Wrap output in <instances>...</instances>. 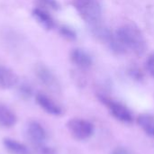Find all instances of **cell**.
I'll return each instance as SVG.
<instances>
[{"mask_svg":"<svg viewBox=\"0 0 154 154\" xmlns=\"http://www.w3.org/2000/svg\"><path fill=\"white\" fill-rule=\"evenodd\" d=\"M116 35L125 50H130L138 56L146 52L147 41L143 32L135 24L126 23L120 26Z\"/></svg>","mask_w":154,"mask_h":154,"instance_id":"obj_1","label":"cell"},{"mask_svg":"<svg viewBox=\"0 0 154 154\" xmlns=\"http://www.w3.org/2000/svg\"><path fill=\"white\" fill-rule=\"evenodd\" d=\"M73 5L81 18L90 26L101 23L102 8L97 0H74Z\"/></svg>","mask_w":154,"mask_h":154,"instance_id":"obj_2","label":"cell"},{"mask_svg":"<svg viewBox=\"0 0 154 154\" xmlns=\"http://www.w3.org/2000/svg\"><path fill=\"white\" fill-rule=\"evenodd\" d=\"M67 128L70 134L77 140H86L94 133V125L81 118H71L67 123Z\"/></svg>","mask_w":154,"mask_h":154,"instance_id":"obj_3","label":"cell"},{"mask_svg":"<svg viewBox=\"0 0 154 154\" xmlns=\"http://www.w3.org/2000/svg\"><path fill=\"white\" fill-rule=\"evenodd\" d=\"M35 75L42 84L53 92H60V85L54 73L44 64H37L35 66Z\"/></svg>","mask_w":154,"mask_h":154,"instance_id":"obj_4","label":"cell"},{"mask_svg":"<svg viewBox=\"0 0 154 154\" xmlns=\"http://www.w3.org/2000/svg\"><path fill=\"white\" fill-rule=\"evenodd\" d=\"M98 98L104 105H106L109 108L114 117H116L117 120L125 123H130L133 121V115L131 111L123 104L111 100L104 96H99Z\"/></svg>","mask_w":154,"mask_h":154,"instance_id":"obj_5","label":"cell"},{"mask_svg":"<svg viewBox=\"0 0 154 154\" xmlns=\"http://www.w3.org/2000/svg\"><path fill=\"white\" fill-rule=\"evenodd\" d=\"M35 100L41 108L51 116H61L63 114L62 108L44 93L38 92L35 96Z\"/></svg>","mask_w":154,"mask_h":154,"instance_id":"obj_6","label":"cell"},{"mask_svg":"<svg viewBox=\"0 0 154 154\" xmlns=\"http://www.w3.org/2000/svg\"><path fill=\"white\" fill-rule=\"evenodd\" d=\"M27 134L31 142L36 146L43 144L46 140V131L37 121H31L27 125Z\"/></svg>","mask_w":154,"mask_h":154,"instance_id":"obj_7","label":"cell"},{"mask_svg":"<svg viewBox=\"0 0 154 154\" xmlns=\"http://www.w3.org/2000/svg\"><path fill=\"white\" fill-rule=\"evenodd\" d=\"M71 62L81 69H89L93 64V59L90 54L79 48L73 49L70 52Z\"/></svg>","mask_w":154,"mask_h":154,"instance_id":"obj_8","label":"cell"},{"mask_svg":"<svg viewBox=\"0 0 154 154\" xmlns=\"http://www.w3.org/2000/svg\"><path fill=\"white\" fill-rule=\"evenodd\" d=\"M18 83V76L11 69L0 65V88H12Z\"/></svg>","mask_w":154,"mask_h":154,"instance_id":"obj_9","label":"cell"},{"mask_svg":"<svg viewBox=\"0 0 154 154\" xmlns=\"http://www.w3.org/2000/svg\"><path fill=\"white\" fill-rule=\"evenodd\" d=\"M32 14L33 18L40 23L44 29L51 30L55 27V22L52 16L44 9L42 8H33L32 11Z\"/></svg>","mask_w":154,"mask_h":154,"instance_id":"obj_10","label":"cell"},{"mask_svg":"<svg viewBox=\"0 0 154 154\" xmlns=\"http://www.w3.org/2000/svg\"><path fill=\"white\" fill-rule=\"evenodd\" d=\"M17 123L16 115L6 106L0 104V126L11 128Z\"/></svg>","mask_w":154,"mask_h":154,"instance_id":"obj_11","label":"cell"},{"mask_svg":"<svg viewBox=\"0 0 154 154\" xmlns=\"http://www.w3.org/2000/svg\"><path fill=\"white\" fill-rule=\"evenodd\" d=\"M3 145L4 147L12 154H31L28 147L12 138H4L3 139Z\"/></svg>","mask_w":154,"mask_h":154,"instance_id":"obj_12","label":"cell"},{"mask_svg":"<svg viewBox=\"0 0 154 154\" xmlns=\"http://www.w3.org/2000/svg\"><path fill=\"white\" fill-rule=\"evenodd\" d=\"M137 124L147 135L154 137V116L147 113L142 114L137 118Z\"/></svg>","mask_w":154,"mask_h":154,"instance_id":"obj_13","label":"cell"},{"mask_svg":"<svg viewBox=\"0 0 154 154\" xmlns=\"http://www.w3.org/2000/svg\"><path fill=\"white\" fill-rule=\"evenodd\" d=\"M18 93L20 97L23 99H30L33 95V89L31 85L27 83H23L18 88Z\"/></svg>","mask_w":154,"mask_h":154,"instance_id":"obj_14","label":"cell"},{"mask_svg":"<svg viewBox=\"0 0 154 154\" xmlns=\"http://www.w3.org/2000/svg\"><path fill=\"white\" fill-rule=\"evenodd\" d=\"M60 33L62 37L69 41H75L77 39L76 32L68 25H61L60 28Z\"/></svg>","mask_w":154,"mask_h":154,"instance_id":"obj_15","label":"cell"},{"mask_svg":"<svg viewBox=\"0 0 154 154\" xmlns=\"http://www.w3.org/2000/svg\"><path fill=\"white\" fill-rule=\"evenodd\" d=\"M145 67H146V69L149 72V74L154 78V52L151 53L148 56V58L145 61Z\"/></svg>","mask_w":154,"mask_h":154,"instance_id":"obj_16","label":"cell"},{"mask_svg":"<svg viewBox=\"0 0 154 154\" xmlns=\"http://www.w3.org/2000/svg\"><path fill=\"white\" fill-rule=\"evenodd\" d=\"M128 73L129 75L135 80H138V81H141L143 79V75L142 73V71L138 69V68H135V67H132L129 70H128Z\"/></svg>","mask_w":154,"mask_h":154,"instance_id":"obj_17","label":"cell"},{"mask_svg":"<svg viewBox=\"0 0 154 154\" xmlns=\"http://www.w3.org/2000/svg\"><path fill=\"white\" fill-rule=\"evenodd\" d=\"M40 1L43 3L44 5H46L47 6H49L50 8L54 9V10H59L60 7L57 0H40Z\"/></svg>","mask_w":154,"mask_h":154,"instance_id":"obj_18","label":"cell"},{"mask_svg":"<svg viewBox=\"0 0 154 154\" xmlns=\"http://www.w3.org/2000/svg\"><path fill=\"white\" fill-rule=\"evenodd\" d=\"M37 147H38V151L40 154H56L53 149H51V147H47L44 144L39 145Z\"/></svg>","mask_w":154,"mask_h":154,"instance_id":"obj_19","label":"cell"},{"mask_svg":"<svg viewBox=\"0 0 154 154\" xmlns=\"http://www.w3.org/2000/svg\"><path fill=\"white\" fill-rule=\"evenodd\" d=\"M112 154H130V152L127 149L124 147H117L113 151Z\"/></svg>","mask_w":154,"mask_h":154,"instance_id":"obj_20","label":"cell"}]
</instances>
